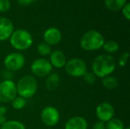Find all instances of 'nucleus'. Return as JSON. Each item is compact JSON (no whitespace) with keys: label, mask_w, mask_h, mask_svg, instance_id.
Masks as SVG:
<instances>
[{"label":"nucleus","mask_w":130,"mask_h":129,"mask_svg":"<svg viewBox=\"0 0 130 129\" xmlns=\"http://www.w3.org/2000/svg\"><path fill=\"white\" fill-rule=\"evenodd\" d=\"M117 62L110 54H102L96 57L92 62V72L96 77L103 78L110 75L116 69Z\"/></svg>","instance_id":"1"},{"label":"nucleus","mask_w":130,"mask_h":129,"mask_svg":"<svg viewBox=\"0 0 130 129\" xmlns=\"http://www.w3.org/2000/svg\"><path fill=\"white\" fill-rule=\"evenodd\" d=\"M105 43L103 35L95 30L85 32L80 40V46L85 51H96L102 48Z\"/></svg>","instance_id":"2"},{"label":"nucleus","mask_w":130,"mask_h":129,"mask_svg":"<svg viewBox=\"0 0 130 129\" xmlns=\"http://www.w3.org/2000/svg\"><path fill=\"white\" fill-rule=\"evenodd\" d=\"M37 88V81L33 75L22 77L16 84L18 95L26 100L33 97L35 95Z\"/></svg>","instance_id":"3"},{"label":"nucleus","mask_w":130,"mask_h":129,"mask_svg":"<svg viewBox=\"0 0 130 129\" xmlns=\"http://www.w3.org/2000/svg\"><path fill=\"white\" fill-rule=\"evenodd\" d=\"M9 40L12 47L19 51H24L29 49L34 41L30 33L24 29L14 30Z\"/></svg>","instance_id":"4"},{"label":"nucleus","mask_w":130,"mask_h":129,"mask_svg":"<svg viewBox=\"0 0 130 129\" xmlns=\"http://www.w3.org/2000/svg\"><path fill=\"white\" fill-rule=\"evenodd\" d=\"M65 69L69 76L74 78L83 77L88 71L85 62L79 58H74L67 61L65 65Z\"/></svg>","instance_id":"5"},{"label":"nucleus","mask_w":130,"mask_h":129,"mask_svg":"<svg viewBox=\"0 0 130 129\" xmlns=\"http://www.w3.org/2000/svg\"><path fill=\"white\" fill-rule=\"evenodd\" d=\"M16 84L11 80H4L0 82V103L11 102L17 97Z\"/></svg>","instance_id":"6"},{"label":"nucleus","mask_w":130,"mask_h":129,"mask_svg":"<svg viewBox=\"0 0 130 129\" xmlns=\"http://www.w3.org/2000/svg\"><path fill=\"white\" fill-rule=\"evenodd\" d=\"M30 70L34 75L38 78H44L47 77L52 72L53 66L46 59L40 58L32 62Z\"/></svg>","instance_id":"7"},{"label":"nucleus","mask_w":130,"mask_h":129,"mask_svg":"<svg viewBox=\"0 0 130 129\" xmlns=\"http://www.w3.org/2000/svg\"><path fill=\"white\" fill-rule=\"evenodd\" d=\"M25 65V58L21 52H11L4 59V65L8 71H16L21 69Z\"/></svg>","instance_id":"8"},{"label":"nucleus","mask_w":130,"mask_h":129,"mask_svg":"<svg viewBox=\"0 0 130 129\" xmlns=\"http://www.w3.org/2000/svg\"><path fill=\"white\" fill-rule=\"evenodd\" d=\"M59 112L58 109L54 106H46L41 112V120L43 123L48 127H53L59 123Z\"/></svg>","instance_id":"9"},{"label":"nucleus","mask_w":130,"mask_h":129,"mask_svg":"<svg viewBox=\"0 0 130 129\" xmlns=\"http://www.w3.org/2000/svg\"><path fill=\"white\" fill-rule=\"evenodd\" d=\"M115 115V109L113 106L108 102H103L100 103L96 108V116L99 121L106 123L113 118Z\"/></svg>","instance_id":"10"},{"label":"nucleus","mask_w":130,"mask_h":129,"mask_svg":"<svg viewBox=\"0 0 130 129\" xmlns=\"http://www.w3.org/2000/svg\"><path fill=\"white\" fill-rule=\"evenodd\" d=\"M43 40L46 43L52 46H56L60 43L62 40V33L56 27H50L43 33Z\"/></svg>","instance_id":"11"},{"label":"nucleus","mask_w":130,"mask_h":129,"mask_svg":"<svg viewBox=\"0 0 130 129\" xmlns=\"http://www.w3.org/2000/svg\"><path fill=\"white\" fill-rule=\"evenodd\" d=\"M14 32V25L11 21L7 17H0V41H5L10 38Z\"/></svg>","instance_id":"12"},{"label":"nucleus","mask_w":130,"mask_h":129,"mask_svg":"<svg viewBox=\"0 0 130 129\" xmlns=\"http://www.w3.org/2000/svg\"><path fill=\"white\" fill-rule=\"evenodd\" d=\"M66 62V55L60 50H54L50 55V62L53 67L62 68L65 67Z\"/></svg>","instance_id":"13"},{"label":"nucleus","mask_w":130,"mask_h":129,"mask_svg":"<svg viewBox=\"0 0 130 129\" xmlns=\"http://www.w3.org/2000/svg\"><path fill=\"white\" fill-rule=\"evenodd\" d=\"M65 129H88V122L82 116H74L66 122Z\"/></svg>","instance_id":"14"},{"label":"nucleus","mask_w":130,"mask_h":129,"mask_svg":"<svg viewBox=\"0 0 130 129\" xmlns=\"http://www.w3.org/2000/svg\"><path fill=\"white\" fill-rule=\"evenodd\" d=\"M60 76L56 72H51L46 78V89L50 91L56 90L60 84Z\"/></svg>","instance_id":"15"},{"label":"nucleus","mask_w":130,"mask_h":129,"mask_svg":"<svg viewBox=\"0 0 130 129\" xmlns=\"http://www.w3.org/2000/svg\"><path fill=\"white\" fill-rule=\"evenodd\" d=\"M106 7L112 11H118L127 3V0H104Z\"/></svg>","instance_id":"16"},{"label":"nucleus","mask_w":130,"mask_h":129,"mask_svg":"<svg viewBox=\"0 0 130 129\" xmlns=\"http://www.w3.org/2000/svg\"><path fill=\"white\" fill-rule=\"evenodd\" d=\"M102 84L105 88H107L108 90H113L118 87L119 81L116 77L112 76L110 75L106 76L102 78Z\"/></svg>","instance_id":"17"},{"label":"nucleus","mask_w":130,"mask_h":129,"mask_svg":"<svg viewBox=\"0 0 130 129\" xmlns=\"http://www.w3.org/2000/svg\"><path fill=\"white\" fill-rule=\"evenodd\" d=\"M102 48L108 54H110V53L117 52L120 48V46H119L118 43L114 40H108L104 43Z\"/></svg>","instance_id":"18"},{"label":"nucleus","mask_w":130,"mask_h":129,"mask_svg":"<svg viewBox=\"0 0 130 129\" xmlns=\"http://www.w3.org/2000/svg\"><path fill=\"white\" fill-rule=\"evenodd\" d=\"M106 129H125L124 123L122 120L113 118L105 123Z\"/></svg>","instance_id":"19"},{"label":"nucleus","mask_w":130,"mask_h":129,"mask_svg":"<svg viewBox=\"0 0 130 129\" xmlns=\"http://www.w3.org/2000/svg\"><path fill=\"white\" fill-rule=\"evenodd\" d=\"M1 129H26L25 125L17 120H9L1 126Z\"/></svg>","instance_id":"20"},{"label":"nucleus","mask_w":130,"mask_h":129,"mask_svg":"<svg viewBox=\"0 0 130 129\" xmlns=\"http://www.w3.org/2000/svg\"><path fill=\"white\" fill-rule=\"evenodd\" d=\"M11 104L13 109L16 110H20V109H24L26 106L27 100L20 96H17L14 100H12V101L11 102Z\"/></svg>","instance_id":"21"},{"label":"nucleus","mask_w":130,"mask_h":129,"mask_svg":"<svg viewBox=\"0 0 130 129\" xmlns=\"http://www.w3.org/2000/svg\"><path fill=\"white\" fill-rule=\"evenodd\" d=\"M37 52L42 56H50V53L52 52V49L51 46L50 45H48L47 43H46L45 42H42L40 43L37 47Z\"/></svg>","instance_id":"22"},{"label":"nucleus","mask_w":130,"mask_h":129,"mask_svg":"<svg viewBox=\"0 0 130 129\" xmlns=\"http://www.w3.org/2000/svg\"><path fill=\"white\" fill-rule=\"evenodd\" d=\"M83 78H84V81L86 84H94L96 81V76L93 73V72H91V71H87L84 76H83Z\"/></svg>","instance_id":"23"},{"label":"nucleus","mask_w":130,"mask_h":129,"mask_svg":"<svg viewBox=\"0 0 130 129\" xmlns=\"http://www.w3.org/2000/svg\"><path fill=\"white\" fill-rule=\"evenodd\" d=\"M11 3L9 0H0V11L6 12L10 9Z\"/></svg>","instance_id":"24"},{"label":"nucleus","mask_w":130,"mask_h":129,"mask_svg":"<svg viewBox=\"0 0 130 129\" xmlns=\"http://www.w3.org/2000/svg\"><path fill=\"white\" fill-rule=\"evenodd\" d=\"M129 53L128 52H125L121 55L119 59V65L120 67H124L126 65L128 59H129Z\"/></svg>","instance_id":"25"},{"label":"nucleus","mask_w":130,"mask_h":129,"mask_svg":"<svg viewBox=\"0 0 130 129\" xmlns=\"http://www.w3.org/2000/svg\"><path fill=\"white\" fill-rule=\"evenodd\" d=\"M122 13L124 16V17L126 20H129L130 19V4L129 3H126L123 8H122Z\"/></svg>","instance_id":"26"},{"label":"nucleus","mask_w":130,"mask_h":129,"mask_svg":"<svg viewBox=\"0 0 130 129\" xmlns=\"http://www.w3.org/2000/svg\"><path fill=\"white\" fill-rule=\"evenodd\" d=\"M92 129H106L105 123L103 122L98 121V122L94 123V125L92 127Z\"/></svg>","instance_id":"27"},{"label":"nucleus","mask_w":130,"mask_h":129,"mask_svg":"<svg viewBox=\"0 0 130 129\" xmlns=\"http://www.w3.org/2000/svg\"><path fill=\"white\" fill-rule=\"evenodd\" d=\"M35 1H37V0H18V2L21 5L27 6V5H30V4H32Z\"/></svg>","instance_id":"28"},{"label":"nucleus","mask_w":130,"mask_h":129,"mask_svg":"<svg viewBox=\"0 0 130 129\" xmlns=\"http://www.w3.org/2000/svg\"><path fill=\"white\" fill-rule=\"evenodd\" d=\"M7 108L4 106H0V116H5L7 113Z\"/></svg>","instance_id":"29"},{"label":"nucleus","mask_w":130,"mask_h":129,"mask_svg":"<svg viewBox=\"0 0 130 129\" xmlns=\"http://www.w3.org/2000/svg\"><path fill=\"white\" fill-rule=\"evenodd\" d=\"M6 118L5 116H0V126L3 125L6 122Z\"/></svg>","instance_id":"30"},{"label":"nucleus","mask_w":130,"mask_h":129,"mask_svg":"<svg viewBox=\"0 0 130 129\" xmlns=\"http://www.w3.org/2000/svg\"><path fill=\"white\" fill-rule=\"evenodd\" d=\"M125 129H130L129 127H126V128H125Z\"/></svg>","instance_id":"31"}]
</instances>
